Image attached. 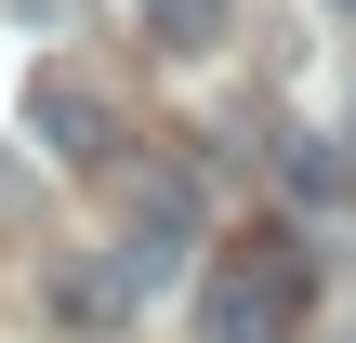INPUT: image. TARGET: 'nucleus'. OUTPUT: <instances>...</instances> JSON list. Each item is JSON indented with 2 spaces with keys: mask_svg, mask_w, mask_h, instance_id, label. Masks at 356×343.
I'll list each match as a JSON object with an SVG mask.
<instances>
[{
  "mask_svg": "<svg viewBox=\"0 0 356 343\" xmlns=\"http://www.w3.org/2000/svg\"><path fill=\"white\" fill-rule=\"evenodd\" d=\"M291 317H304V251L291 238H238L198 278V343H291Z\"/></svg>",
  "mask_w": 356,
  "mask_h": 343,
  "instance_id": "1",
  "label": "nucleus"
},
{
  "mask_svg": "<svg viewBox=\"0 0 356 343\" xmlns=\"http://www.w3.org/2000/svg\"><path fill=\"white\" fill-rule=\"evenodd\" d=\"M26 132H40V145H53V159H92V145H106V106H92V93H79V79H66V66H53V79H40V93H26Z\"/></svg>",
  "mask_w": 356,
  "mask_h": 343,
  "instance_id": "2",
  "label": "nucleus"
},
{
  "mask_svg": "<svg viewBox=\"0 0 356 343\" xmlns=\"http://www.w3.org/2000/svg\"><path fill=\"white\" fill-rule=\"evenodd\" d=\"M132 291H145V264H132V251H119V264H66V278H53V304H66V317H92V330H119V317H132Z\"/></svg>",
  "mask_w": 356,
  "mask_h": 343,
  "instance_id": "3",
  "label": "nucleus"
},
{
  "mask_svg": "<svg viewBox=\"0 0 356 343\" xmlns=\"http://www.w3.org/2000/svg\"><path fill=\"white\" fill-rule=\"evenodd\" d=\"M225 13H238V0H145V40H159V53H198Z\"/></svg>",
  "mask_w": 356,
  "mask_h": 343,
  "instance_id": "4",
  "label": "nucleus"
},
{
  "mask_svg": "<svg viewBox=\"0 0 356 343\" xmlns=\"http://www.w3.org/2000/svg\"><path fill=\"white\" fill-rule=\"evenodd\" d=\"M343 13H356V0H343Z\"/></svg>",
  "mask_w": 356,
  "mask_h": 343,
  "instance_id": "5",
  "label": "nucleus"
}]
</instances>
